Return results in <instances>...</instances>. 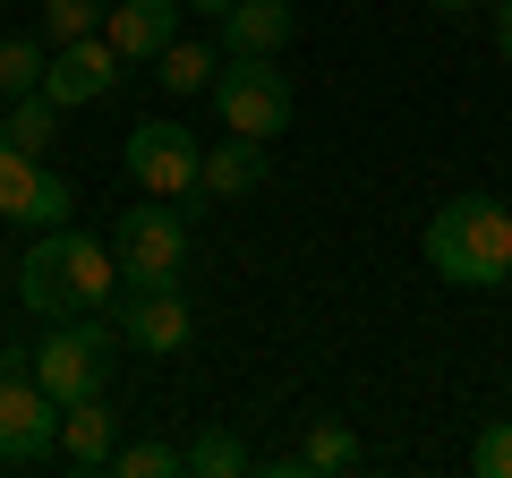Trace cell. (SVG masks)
Returning a JSON list of instances; mask_svg holds the SVG:
<instances>
[{
    "label": "cell",
    "instance_id": "6da1fadb",
    "mask_svg": "<svg viewBox=\"0 0 512 478\" xmlns=\"http://www.w3.org/2000/svg\"><path fill=\"white\" fill-rule=\"evenodd\" d=\"M120 299V257H111V239H86V231H43L35 248L18 257V308L60 325V316H103Z\"/></svg>",
    "mask_w": 512,
    "mask_h": 478
},
{
    "label": "cell",
    "instance_id": "7a4b0ae2",
    "mask_svg": "<svg viewBox=\"0 0 512 478\" xmlns=\"http://www.w3.org/2000/svg\"><path fill=\"white\" fill-rule=\"evenodd\" d=\"M427 265H436L453 291H495L512 282V214L495 197H453L427 222Z\"/></svg>",
    "mask_w": 512,
    "mask_h": 478
},
{
    "label": "cell",
    "instance_id": "3957f363",
    "mask_svg": "<svg viewBox=\"0 0 512 478\" xmlns=\"http://www.w3.org/2000/svg\"><path fill=\"white\" fill-rule=\"evenodd\" d=\"M111 257H120V291H163V282H180V265H188L180 205H171V197L128 205L120 231H111Z\"/></svg>",
    "mask_w": 512,
    "mask_h": 478
},
{
    "label": "cell",
    "instance_id": "277c9868",
    "mask_svg": "<svg viewBox=\"0 0 512 478\" xmlns=\"http://www.w3.org/2000/svg\"><path fill=\"white\" fill-rule=\"evenodd\" d=\"M120 163H128V180L146 188V197H197V171H205V146L180 129V120H137L128 129V146H120Z\"/></svg>",
    "mask_w": 512,
    "mask_h": 478
},
{
    "label": "cell",
    "instance_id": "5b68a950",
    "mask_svg": "<svg viewBox=\"0 0 512 478\" xmlns=\"http://www.w3.org/2000/svg\"><path fill=\"white\" fill-rule=\"evenodd\" d=\"M103 350H111V333L94 325V316H60V325L35 342V385L52 393L60 410L86 402V393H103Z\"/></svg>",
    "mask_w": 512,
    "mask_h": 478
},
{
    "label": "cell",
    "instance_id": "8992f818",
    "mask_svg": "<svg viewBox=\"0 0 512 478\" xmlns=\"http://www.w3.org/2000/svg\"><path fill=\"white\" fill-rule=\"evenodd\" d=\"M214 111L239 137H282L291 129V77L274 60H231V69H214Z\"/></svg>",
    "mask_w": 512,
    "mask_h": 478
},
{
    "label": "cell",
    "instance_id": "52a82bcc",
    "mask_svg": "<svg viewBox=\"0 0 512 478\" xmlns=\"http://www.w3.org/2000/svg\"><path fill=\"white\" fill-rule=\"evenodd\" d=\"M69 180H60L43 154H18L0 137V222H26V231H60L69 222Z\"/></svg>",
    "mask_w": 512,
    "mask_h": 478
},
{
    "label": "cell",
    "instance_id": "ba28073f",
    "mask_svg": "<svg viewBox=\"0 0 512 478\" xmlns=\"http://www.w3.org/2000/svg\"><path fill=\"white\" fill-rule=\"evenodd\" d=\"M43 453H60V402L35 376L0 385V470H35Z\"/></svg>",
    "mask_w": 512,
    "mask_h": 478
},
{
    "label": "cell",
    "instance_id": "9c48e42d",
    "mask_svg": "<svg viewBox=\"0 0 512 478\" xmlns=\"http://www.w3.org/2000/svg\"><path fill=\"white\" fill-rule=\"evenodd\" d=\"M188 333H197V316H188L180 282H163V291H120V342L128 350L171 359V350H188Z\"/></svg>",
    "mask_w": 512,
    "mask_h": 478
},
{
    "label": "cell",
    "instance_id": "30bf717a",
    "mask_svg": "<svg viewBox=\"0 0 512 478\" xmlns=\"http://www.w3.org/2000/svg\"><path fill=\"white\" fill-rule=\"evenodd\" d=\"M120 69H128V60L111 52V35H77V43H60V52H52V69H43V94H52L60 111L103 103V94L120 86Z\"/></svg>",
    "mask_w": 512,
    "mask_h": 478
},
{
    "label": "cell",
    "instance_id": "8fae6325",
    "mask_svg": "<svg viewBox=\"0 0 512 478\" xmlns=\"http://www.w3.org/2000/svg\"><path fill=\"white\" fill-rule=\"evenodd\" d=\"M103 35H111V52H120L128 69H154V60L180 43V0H111Z\"/></svg>",
    "mask_w": 512,
    "mask_h": 478
},
{
    "label": "cell",
    "instance_id": "7c38bea8",
    "mask_svg": "<svg viewBox=\"0 0 512 478\" xmlns=\"http://www.w3.org/2000/svg\"><path fill=\"white\" fill-rule=\"evenodd\" d=\"M291 35H299L291 0H231V9H222V52L231 60H282Z\"/></svg>",
    "mask_w": 512,
    "mask_h": 478
},
{
    "label": "cell",
    "instance_id": "4fadbf2b",
    "mask_svg": "<svg viewBox=\"0 0 512 478\" xmlns=\"http://www.w3.org/2000/svg\"><path fill=\"white\" fill-rule=\"evenodd\" d=\"M265 180H274V163H265V137H222V146L214 154H205V171H197V197H256V188H265Z\"/></svg>",
    "mask_w": 512,
    "mask_h": 478
},
{
    "label": "cell",
    "instance_id": "5bb4252c",
    "mask_svg": "<svg viewBox=\"0 0 512 478\" xmlns=\"http://www.w3.org/2000/svg\"><path fill=\"white\" fill-rule=\"evenodd\" d=\"M60 453H69L77 470H111V453H120V419L103 410V393H86V402L60 410Z\"/></svg>",
    "mask_w": 512,
    "mask_h": 478
},
{
    "label": "cell",
    "instance_id": "9a60e30c",
    "mask_svg": "<svg viewBox=\"0 0 512 478\" xmlns=\"http://www.w3.org/2000/svg\"><path fill=\"white\" fill-rule=\"evenodd\" d=\"M0 137H9V146H18V154H52L60 146V103H52V94H18V103H9V120H0Z\"/></svg>",
    "mask_w": 512,
    "mask_h": 478
},
{
    "label": "cell",
    "instance_id": "2e32d148",
    "mask_svg": "<svg viewBox=\"0 0 512 478\" xmlns=\"http://www.w3.org/2000/svg\"><path fill=\"white\" fill-rule=\"evenodd\" d=\"M248 436H231V427H197L188 436V478H248Z\"/></svg>",
    "mask_w": 512,
    "mask_h": 478
},
{
    "label": "cell",
    "instance_id": "e0dca14e",
    "mask_svg": "<svg viewBox=\"0 0 512 478\" xmlns=\"http://www.w3.org/2000/svg\"><path fill=\"white\" fill-rule=\"evenodd\" d=\"M299 461H308V478L350 470V461H359V427H342V419H316L308 436H299Z\"/></svg>",
    "mask_w": 512,
    "mask_h": 478
},
{
    "label": "cell",
    "instance_id": "ac0fdd59",
    "mask_svg": "<svg viewBox=\"0 0 512 478\" xmlns=\"http://www.w3.org/2000/svg\"><path fill=\"white\" fill-rule=\"evenodd\" d=\"M154 77H163V94H214V52L180 35L163 60H154Z\"/></svg>",
    "mask_w": 512,
    "mask_h": 478
},
{
    "label": "cell",
    "instance_id": "d6986e66",
    "mask_svg": "<svg viewBox=\"0 0 512 478\" xmlns=\"http://www.w3.org/2000/svg\"><path fill=\"white\" fill-rule=\"evenodd\" d=\"M43 69H52V52H43L35 35H9V43H0V94H9V103H18V94H35Z\"/></svg>",
    "mask_w": 512,
    "mask_h": 478
},
{
    "label": "cell",
    "instance_id": "ffe728a7",
    "mask_svg": "<svg viewBox=\"0 0 512 478\" xmlns=\"http://www.w3.org/2000/svg\"><path fill=\"white\" fill-rule=\"evenodd\" d=\"M111 470L120 478H188V444H120Z\"/></svg>",
    "mask_w": 512,
    "mask_h": 478
},
{
    "label": "cell",
    "instance_id": "44dd1931",
    "mask_svg": "<svg viewBox=\"0 0 512 478\" xmlns=\"http://www.w3.org/2000/svg\"><path fill=\"white\" fill-rule=\"evenodd\" d=\"M111 0H43V35L52 43H77V35H103Z\"/></svg>",
    "mask_w": 512,
    "mask_h": 478
},
{
    "label": "cell",
    "instance_id": "7402d4cb",
    "mask_svg": "<svg viewBox=\"0 0 512 478\" xmlns=\"http://www.w3.org/2000/svg\"><path fill=\"white\" fill-rule=\"evenodd\" d=\"M470 470H478V478H512V419H487V427H478Z\"/></svg>",
    "mask_w": 512,
    "mask_h": 478
},
{
    "label": "cell",
    "instance_id": "603a6c76",
    "mask_svg": "<svg viewBox=\"0 0 512 478\" xmlns=\"http://www.w3.org/2000/svg\"><path fill=\"white\" fill-rule=\"evenodd\" d=\"M9 376H35V350L26 342H0V385H9Z\"/></svg>",
    "mask_w": 512,
    "mask_h": 478
},
{
    "label": "cell",
    "instance_id": "cb8c5ba5",
    "mask_svg": "<svg viewBox=\"0 0 512 478\" xmlns=\"http://www.w3.org/2000/svg\"><path fill=\"white\" fill-rule=\"evenodd\" d=\"M495 52L512 60V0H495Z\"/></svg>",
    "mask_w": 512,
    "mask_h": 478
},
{
    "label": "cell",
    "instance_id": "d4e9b609",
    "mask_svg": "<svg viewBox=\"0 0 512 478\" xmlns=\"http://www.w3.org/2000/svg\"><path fill=\"white\" fill-rule=\"evenodd\" d=\"M427 9H436V18H470L478 0H427Z\"/></svg>",
    "mask_w": 512,
    "mask_h": 478
},
{
    "label": "cell",
    "instance_id": "484cf974",
    "mask_svg": "<svg viewBox=\"0 0 512 478\" xmlns=\"http://www.w3.org/2000/svg\"><path fill=\"white\" fill-rule=\"evenodd\" d=\"M188 9H205V18H222V9H231V0H188Z\"/></svg>",
    "mask_w": 512,
    "mask_h": 478
}]
</instances>
